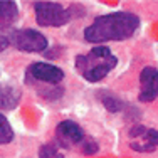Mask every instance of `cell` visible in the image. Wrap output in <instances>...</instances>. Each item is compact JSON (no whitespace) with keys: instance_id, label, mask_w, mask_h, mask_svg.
<instances>
[{"instance_id":"cell-1","label":"cell","mask_w":158,"mask_h":158,"mask_svg":"<svg viewBox=\"0 0 158 158\" xmlns=\"http://www.w3.org/2000/svg\"><path fill=\"white\" fill-rule=\"evenodd\" d=\"M140 27V17L133 12H113L94 19L84 31V39L93 44L123 40L131 37Z\"/></svg>"},{"instance_id":"cell-2","label":"cell","mask_w":158,"mask_h":158,"mask_svg":"<svg viewBox=\"0 0 158 158\" xmlns=\"http://www.w3.org/2000/svg\"><path fill=\"white\" fill-rule=\"evenodd\" d=\"M118 64V59L111 54L110 47L96 46L86 56H76V69L89 82H98L110 74Z\"/></svg>"},{"instance_id":"cell-3","label":"cell","mask_w":158,"mask_h":158,"mask_svg":"<svg viewBox=\"0 0 158 158\" xmlns=\"http://www.w3.org/2000/svg\"><path fill=\"white\" fill-rule=\"evenodd\" d=\"M35 22L44 27H59L71 20V10L64 9L59 2H35L34 3Z\"/></svg>"},{"instance_id":"cell-4","label":"cell","mask_w":158,"mask_h":158,"mask_svg":"<svg viewBox=\"0 0 158 158\" xmlns=\"http://www.w3.org/2000/svg\"><path fill=\"white\" fill-rule=\"evenodd\" d=\"M10 42L14 44V47H17L19 51H24V52H42L49 46L46 35L40 34L39 31H34V29L14 31Z\"/></svg>"},{"instance_id":"cell-5","label":"cell","mask_w":158,"mask_h":158,"mask_svg":"<svg viewBox=\"0 0 158 158\" xmlns=\"http://www.w3.org/2000/svg\"><path fill=\"white\" fill-rule=\"evenodd\" d=\"M130 148L138 153H152L158 148V131L143 125H135L130 130Z\"/></svg>"},{"instance_id":"cell-6","label":"cell","mask_w":158,"mask_h":158,"mask_svg":"<svg viewBox=\"0 0 158 158\" xmlns=\"http://www.w3.org/2000/svg\"><path fill=\"white\" fill-rule=\"evenodd\" d=\"M140 101L152 103L158 98V69L146 66L140 73Z\"/></svg>"},{"instance_id":"cell-7","label":"cell","mask_w":158,"mask_h":158,"mask_svg":"<svg viewBox=\"0 0 158 158\" xmlns=\"http://www.w3.org/2000/svg\"><path fill=\"white\" fill-rule=\"evenodd\" d=\"M29 76L35 81L47 82L51 86H57L64 79V71L57 66H52L47 62H34L29 67Z\"/></svg>"},{"instance_id":"cell-8","label":"cell","mask_w":158,"mask_h":158,"mask_svg":"<svg viewBox=\"0 0 158 158\" xmlns=\"http://www.w3.org/2000/svg\"><path fill=\"white\" fill-rule=\"evenodd\" d=\"M56 136H57V141L61 143L64 148H69V146L76 145V143L84 141V131H82V128L76 121L66 119V121H61L57 125Z\"/></svg>"},{"instance_id":"cell-9","label":"cell","mask_w":158,"mask_h":158,"mask_svg":"<svg viewBox=\"0 0 158 158\" xmlns=\"http://www.w3.org/2000/svg\"><path fill=\"white\" fill-rule=\"evenodd\" d=\"M17 17H19V9L15 2L0 0V31L10 29L15 24Z\"/></svg>"},{"instance_id":"cell-10","label":"cell","mask_w":158,"mask_h":158,"mask_svg":"<svg viewBox=\"0 0 158 158\" xmlns=\"http://www.w3.org/2000/svg\"><path fill=\"white\" fill-rule=\"evenodd\" d=\"M20 101V91L14 86L0 84V110H14Z\"/></svg>"},{"instance_id":"cell-11","label":"cell","mask_w":158,"mask_h":158,"mask_svg":"<svg viewBox=\"0 0 158 158\" xmlns=\"http://www.w3.org/2000/svg\"><path fill=\"white\" fill-rule=\"evenodd\" d=\"M14 140V130L10 126L9 119L0 113V145H5Z\"/></svg>"},{"instance_id":"cell-12","label":"cell","mask_w":158,"mask_h":158,"mask_svg":"<svg viewBox=\"0 0 158 158\" xmlns=\"http://www.w3.org/2000/svg\"><path fill=\"white\" fill-rule=\"evenodd\" d=\"M101 103H103V106L106 108L110 113H119L123 110V103L121 99H118L116 96H111V94H104L101 96Z\"/></svg>"},{"instance_id":"cell-13","label":"cell","mask_w":158,"mask_h":158,"mask_svg":"<svg viewBox=\"0 0 158 158\" xmlns=\"http://www.w3.org/2000/svg\"><path fill=\"white\" fill-rule=\"evenodd\" d=\"M64 155L57 152V146L52 145V143H47V145H42L39 148V158H62Z\"/></svg>"},{"instance_id":"cell-14","label":"cell","mask_w":158,"mask_h":158,"mask_svg":"<svg viewBox=\"0 0 158 158\" xmlns=\"http://www.w3.org/2000/svg\"><path fill=\"white\" fill-rule=\"evenodd\" d=\"M98 150H99V146H98L96 141L93 140L82 141V153L84 155H94V153H98Z\"/></svg>"},{"instance_id":"cell-15","label":"cell","mask_w":158,"mask_h":158,"mask_svg":"<svg viewBox=\"0 0 158 158\" xmlns=\"http://www.w3.org/2000/svg\"><path fill=\"white\" fill-rule=\"evenodd\" d=\"M10 46V39L9 37H5V35H2V34H0V52L2 51H5L7 47Z\"/></svg>"}]
</instances>
